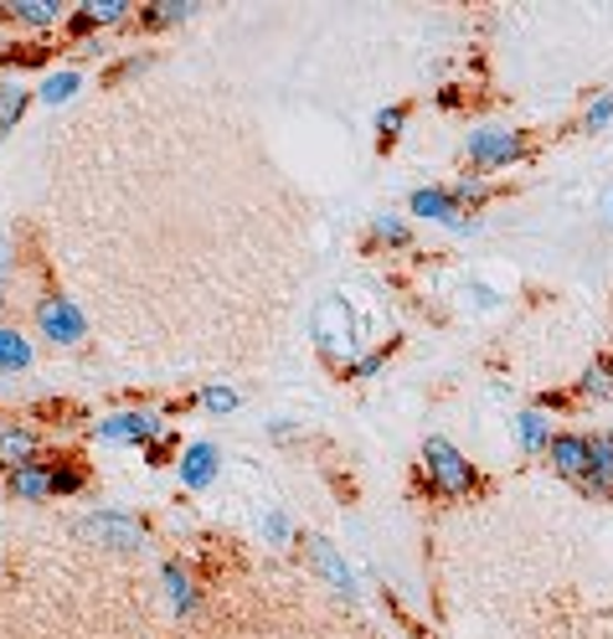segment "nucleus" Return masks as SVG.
<instances>
[{
  "instance_id": "f257e3e1",
  "label": "nucleus",
  "mask_w": 613,
  "mask_h": 639,
  "mask_svg": "<svg viewBox=\"0 0 613 639\" xmlns=\"http://www.w3.org/2000/svg\"><path fill=\"white\" fill-rule=\"evenodd\" d=\"M310 330L325 357H341V361H356V315H351V299L345 295H330L314 305L310 315Z\"/></svg>"
},
{
  "instance_id": "f03ea898",
  "label": "nucleus",
  "mask_w": 613,
  "mask_h": 639,
  "mask_svg": "<svg viewBox=\"0 0 613 639\" xmlns=\"http://www.w3.org/2000/svg\"><path fill=\"white\" fill-rule=\"evenodd\" d=\"M423 470H428V480H434L444 495H469L475 491V464L464 460L449 439H428V444H423Z\"/></svg>"
},
{
  "instance_id": "7ed1b4c3",
  "label": "nucleus",
  "mask_w": 613,
  "mask_h": 639,
  "mask_svg": "<svg viewBox=\"0 0 613 639\" xmlns=\"http://www.w3.org/2000/svg\"><path fill=\"white\" fill-rule=\"evenodd\" d=\"M77 532L89 536V542H98V547H114V552H145V526L129 516H120V511H98V516H89Z\"/></svg>"
},
{
  "instance_id": "20e7f679",
  "label": "nucleus",
  "mask_w": 613,
  "mask_h": 639,
  "mask_svg": "<svg viewBox=\"0 0 613 639\" xmlns=\"http://www.w3.org/2000/svg\"><path fill=\"white\" fill-rule=\"evenodd\" d=\"M526 150V140L516 130H500V124H485V130L469 134V161L479 171H495V165H510Z\"/></svg>"
},
{
  "instance_id": "39448f33",
  "label": "nucleus",
  "mask_w": 613,
  "mask_h": 639,
  "mask_svg": "<svg viewBox=\"0 0 613 639\" xmlns=\"http://www.w3.org/2000/svg\"><path fill=\"white\" fill-rule=\"evenodd\" d=\"M37 326H42L46 341L73 346V341H83L89 320H83V310H77L73 299H42V305H37Z\"/></svg>"
},
{
  "instance_id": "423d86ee",
  "label": "nucleus",
  "mask_w": 613,
  "mask_h": 639,
  "mask_svg": "<svg viewBox=\"0 0 613 639\" xmlns=\"http://www.w3.org/2000/svg\"><path fill=\"white\" fill-rule=\"evenodd\" d=\"M583 491L613 501V433H588V475Z\"/></svg>"
},
{
  "instance_id": "0eeeda50",
  "label": "nucleus",
  "mask_w": 613,
  "mask_h": 639,
  "mask_svg": "<svg viewBox=\"0 0 613 639\" xmlns=\"http://www.w3.org/2000/svg\"><path fill=\"white\" fill-rule=\"evenodd\" d=\"M155 433H165L155 413H114L98 423V439H104V444H145Z\"/></svg>"
},
{
  "instance_id": "6e6552de",
  "label": "nucleus",
  "mask_w": 613,
  "mask_h": 639,
  "mask_svg": "<svg viewBox=\"0 0 613 639\" xmlns=\"http://www.w3.org/2000/svg\"><path fill=\"white\" fill-rule=\"evenodd\" d=\"M547 454H552L557 475L572 480V485H583V475H588V433H557Z\"/></svg>"
},
{
  "instance_id": "1a4fd4ad",
  "label": "nucleus",
  "mask_w": 613,
  "mask_h": 639,
  "mask_svg": "<svg viewBox=\"0 0 613 639\" xmlns=\"http://www.w3.org/2000/svg\"><path fill=\"white\" fill-rule=\"evenodd\" d=\"M37 454V433L31 429H21V423H0V470H27V464H37L31 460Z\"/></svg>"
},
{
  "instance_id": "9d476101",
  "label": "nucleus",
  "mask_w": 613,
  "mask_h": 639,
  "mask_svg": "<svg viewBox=\"0 0 613 639\" xmlns=\"http://www.w3.org/2000/svg\"><path fill=\"white\" fill-rule=\"evenodd\" d=\"M211 480H217V449L191 444L180 454V485H186V491H207Z\"/></svg>"
},
{
  "instance_id": "9b49d317",
  "label": "nucleus",
  "mask_w": 613,
  "mask_h": 639,
  "mask_svg": "<svg viewBox=\"0 0 613 639\" xmlns=\"http://www.w3.org/2000/svg\"><path fill=\"white\" fill-rule=\"evenodd\" d=\"M310 563L320 567V573H325L335 594H345V598L356 594V578H351V567L341 563V552L330 547V542H320V536H314V542H310Z\"/></svg>"
},
{
  "instance_id": "f8f14e48",
  "label": "nucleus",
  "mask_w": 613,
  "mask_h": 639,
  "mask_svg": "<svg viewBox=\"0 0 613 639\" xmlns=\"http://www.w3.org/2000/svg\"><path fill=\"white\" fill-rule=\"evenodd\" d=\"M407 207H413V217H428V223H444V227H449L454 217L464 212L459 202L444 192V186H423V192H413V202H407Z\"/></svg>"
},
{
  "instance_id": "ddd939ff",
  "label": "nucleus",
  "mask_w": 613,
  "mask_h": 639,
  "mask_svg": "<svg viewBox=\"0 0 613 639\" xmlns=\"http://www.w3.org/2000/svg\"><path fill=\"white\" fill-rule=\"evenodd\" d=\"M552 423H547V413L541 408H526L521 418H516V444L526 449V454H541V449H552Z\"/></svg>"
},
{
  "instance_id": "4468645a",
  "label": "nucleus",
  "mask_w": 613,
  "mask_h": 639,
  "mask_svg": "<svg viewBox=\"0 0 613 639\" xmlns=\"http://www.w3.org/2000/svg\"><path fill=\"white\" fill-rule=\"evenodd\" d=\"M21 114H27V89L15 78H0V134H11Z\"/></svg>"
},
{
  "instance_id": "2eb2a0df",
  "label": "nucleus",
  "mask_w": 613,
  "mask_h": 639,
  "mask_svg": "<svg viewBox=\"0 0 613 639\" xmlns=\"http://www.w3.org/2000/svg\"><path fill=\"white\" fill-rule=\"evenodd\" d=\"M11 491L27 495V501H42V495H52V470H46V464H27V470H15Z\"/></svg>"
},
{
  "instance_id": "dca6fc26",
  "label": "nucleus",
  "mask_w": 613,
  "mask_h": 639,
  "mask_svg": "<svg viewBox=\"0 0 613 639\" xmlns=\"http://www.w3.org/2000/svg\"><path fill=\"white\" fill-rule=\"evenodd\" d=\"M31 367V346L21 330H0V372H27Z\"/></svg>"
},
{
  "instance_id": "f3484780",
  "label": "nucleus",
  "mask_w": 613,
  "mask_h": 639,
  "mask_svg": "<svg viewBox=\"0 0 613 639\" xmlns=\"http://www.w3.org/2000/svg\"><path fill=\"white\" fill-rule=\"evenodd\" d=\"M124 16H129L124 0H89L83 16H77V31H83V27H114V21H124Z\"/></svg>"
},
{
  "instance_id": "a211bd4d",
  "label": "nucleus",
  "mask_w": 613,
  "mask_h": 639,
  "mask_svg": "<svg viewBox=\"0 0 613 639\" xmlns=\"http://www.w3.org/2000/svg\"><path fill=\"white\" fill-rule=\"evenodd\" d=\"M191 11H196L191 0H155V6H145L139 21H145V27H176V21H186Z\"/></svg>"
},
{
  "instance_id": "6ab92c4d",
  "label": "nucleus",
  "mask_w": 613,
  "mask_h": 639,
  "mask_svg": "<svg viewBox=\"0 0 613 639\" xmlns=\"http://www.w3.org/2000/svg\"><path fill=\"white\" fill-rule=\"evenodd\" d=\"M609 392H613V361H593L578 377V398H609Z\"/></svg>"
},
{
  "instance_id": "aec40b11",
  "label": "nucleus",
  "mask_w": 613,
  "mask_h": 639,
  "mask_svg": "<svg viewBox=\"0 0 613 639\" xmlns=\"http://www.w3.org/2000/svg\"><path fill=\"white\" fill-rule=\"evenodd\" d=\"M11 11H15V21H27V27H52L62 6L58 0H15Z\"/></svg>"
},
{
  "instance_id": "412c9836",
  "label": "nucleus",
  "mask_w": 613,
  "mask_h": 639,
  "mask_svg": "<svg viewBox=\"0 0 613 639\" xmlns=\"http://www.w3.org/2000/svg\"><path fill=\"white\" fill-rule=\"evenodd\" d=\"M165 588H170V604H176V614H191L196 609V594H191V578L180 573L176 563L165 567Z\"/></svg>"
},
{
  "instance_id": "4be33fe9",
  "label": "nucleus",
  "mask_w": 613,
  "mask_h": 639,
  "mask_svg": "<svg viewBox=\"0 0 613 639\" xmlns=\"http://www.w3.org/2000/svg\"><path fill=\"white\" fill-rule=\"evenodd\" d=\"M73 89H77V73H52L42 83V104H52V109L67 104V99H73Z\"/></svg>"
},
{
  "instance_id": "5701e85b",
  "label": "nucleus",
  "mask_w": 613,
  "mask_h": 639,
  "mask_svg": "<svg viewBox=\"0 0 613 639\" xmlns=\"http://www.w3.org/2000/svg\"><path fill=\"white\" fill-rule=\"evenodd\" d=\"M449 196L459 202V207H464V202H469V207H479V202L490 196V186H485L479 176H464V181H454V186H449Z\"/></svg>"
},
{
  "instance_id": "b1692460",
  "label": "nucleus",
  "mask_w": 613,
  "mask_h": 639,
  "mask_svg": "<svg viewBox=\"0 0 613 639\" xmlns=\"http://www.w3.org/2000/svg\"><path fill=\"white\" fill-rule=\"evenodd\" d=\"M609 124H613V93H599L593 109L583 114V130H609Z\"/></svg>"
},
{
  "instance_id": "393cba45",
  "label": "nucleus",
  "mask_w": 613,
  "mask_h": 639,
  "mask_svg": "<svg viewBox=\"0 0 613 639\" xmlns=\"http://www.w3.org/2000/svg\"><path fill=\"white\" fill-rule=\"evenodd\" d=\"M201 408H207V413H232V408H238V392H232V387H207V392H201Z\"/></svg>"
},
{
  "instance_id": "a878e982",
  "label": "nucleus",
  "mask_w": 613,
  "mask_h": 639,
  "mask_svg": "<svg viewBox=\"0 0 613 639\" xmlns=\"http://www.w3.org/2000/svg\"><path fill=\"white\" fill-rule=\"evenodd\" d=\"M403 124H407V109H382V114H376V134H382V140H397Z\"/></svg>"
},
{
  "instance_id": "bb28decb",
  "label": "nucleus",
  "mask_w": 613,
  "mask_h": 639,
  "mask_svg": "<svg viewBox=\"0 0 613 639\" xmlns=\"http://www.w3.org/2000/svg\"><path fill=\"white\" fill-rule=\"evenodd\" d=\"M372 233H376V238H382V243H392V248H403V243H407V227L397 223V217H376V223H372Z\"/></svg>"
},
{
  "instance_id": "cd10ccee",
  "label": "nucleus",
  "mask_w": 613,
  "mask_h": 639,
  "mask_svg": "<svg viewBox=\"0 0 613 639\" xmlns=\"http://www.w3.org/2000/svg\"><path fill=\"white\" fill-rule=\"evenodd\" d=\"M83 491V470H52V495H73Z\"/></svg>"
},
{
  "instance_id": "c85d7f7f",
  "label": "nucleus",
  "mask_w": 613,
  "mask_h": 639,
  "mask_svg": "<svg viewBox=\"0 0 613 639\" xmlns=\"http://www.w3.org/2000/svg\"><path fill=\"white\" fill-rule=\"evenodd\" d=\"M382 361H387V346H382V351H366V357H356V361H351V372H356V377H376V372H382Z\"/></svg>"
},
{
  "instance_id": "c756f323",
  "label": "nucleus",
  "mask_w": 613,
  "mask_h": 639,
  "mask_svg": "<svg viewBox=\"0 0 613 639\" xmlns=\"http://www.w3.org/2000/svg\"><path fill=\"white\" fill-rule=\"evenodd\" d=\"M263 532H269L273 542H284V536H289V521H284V516H269V521H263Z\"/></svg>"
},
{
  "instance_id": "7c9ffc66",
  "label": "nucleus",
  "mask_w": 613,
  "mask_h": 639,
  "mask_svg": "<svg viewBox=\"0 0 613 639\" xmlns=\"http://www.w3.org/2000/svg\"><path fill=\"white\" fill-rule=\"evenodd\" d=\"M6 274H11V248H6V238H0V289H6Z\"/></svg>"
},
{
  "instance_id": "2f4dec72",
  "label": "nucleus",
  "mask_w": 613,
  "mask_h": 639,
  "mask_svg": "<svg viewBox=\"0 0 613 639\" xmlns=\"http://www.w3.org/2000/svg\"><path fill=\"white\" fill-rule=\"evenodd\" d=\"M609 217H613V207H609Z\"/></svg>"
}]
</instances>
